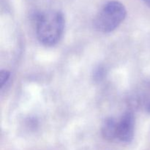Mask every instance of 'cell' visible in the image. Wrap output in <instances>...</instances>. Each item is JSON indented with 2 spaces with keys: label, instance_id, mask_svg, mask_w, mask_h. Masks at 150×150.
Instances as JSON below:
<instances>
[{
  "label": "cell",
  "instance_id": "5",
  "mask_svg": "<svg viewBox=\"0 0 150 150\" xmlns=\"http://www.w3.org/2000/svg\"><path fill=\"white\" fill-rule=\"evenodd\" d=\"M10 73L7 70H1L0 73V83H1V86L3 87L6 82L8 81L10 78Z\"/></svg>",
  "mask_w": 150,
  "mask_h": 150
},
{
  "label": "cell",
  "instance_id": "1",
  "mask_svg": "<svg viewBox=\"0 0 150 150\" xmlns=\"http://www.w3.org/2000/svg\"><path fill=\"white\" fill-rule=\"evenodd\" d=\"M64 28V18L59 10H47L36 16L38 39L45 46H54L59 41Z\"/></svg>",
  "mask_w": 150,
  "mask_h": 150
},
{
  "label": "cell",
  "instance_id": "7",
  "mask_svg": "<svg viewBox=\"0 0 150 150\" xmlns=\"http://www.w3.org/2000/svg\"><path fill=\"white\" fill-rule=\"evenodd\" d=\"M143 1H144V2L145 4L148 6V7H150V0H143Z\"/></svg>",
  "mask_w": 150,
  "mask_h": 150
},
{
  "label": "cell",
  "instance_id": "3",
  "mask_svg": "<svg viewBox=\"0 0 150 150\" xmlns=\"http://www.w3.org/2000/svg\"><path fill=\"white\" fill-rule=\"evenodd\" d=\"M135 117L132 112L125 113L117 125V140L122 143H130L133 139Z\"/></svg>",
  "mask_w": 150,
  "mask_h": 150
},
{
  "label": "cell",
  "instance_id": "2",
  "mask_svg": "<svg viewBox=\"0 0 150 150\" xmlns=\"http://www.w3.org/2000/svg\"><path fill=\"white\" fill-rule=\"evenodd\" d=\"M127 10L118 1H110L104 4L94 19V26L98 32L108 33L117 29L125 20Z\"/></svg>",
  "mask_w": 150,
  "mask_h": 150
},
{
  "label": "cell",
  "instance_id": "6",
  "mask_svg": "<svg viewBox=\"0 0 150 150\" xmlns=\"http://www.w3.org/2000/svg\"><path fill=\"white\" fill-rule=\"evenodd\" d=\"M146 110H147V111L150 112V100L148 101L147 104H146Z\"/></svg>",
  "mask_w": 150,
  "mask_h": 150
},
{
  "label": "cell",
  "instance_id": "4",
  "mask_svg": "<svg viewBox=\"0 0 150 150\" xmlns=\"http://www.w3.org/2000/svg\"><path fill=\"white\" fill-rule=\"evenodd\" d=\"M117 121L114 118H108L104 122L102 127L103 137L108 141L117 140Z\"/></svg>",
  "mask_w": 150,
  "mask_h": 150
}]
</instances>
